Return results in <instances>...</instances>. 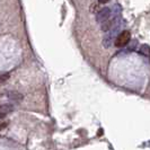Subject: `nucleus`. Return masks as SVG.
Here are the masks:
<instances>
[{"label":"nucleus","instance_id":"f257e3e1","mask_svg":"<svg viewBox=\"0 0 150 150\" xmlns=\"http://www.w3.org/2000/svg\"><path fill=\"white\" fill-rule=\"evenodd\" d=\"M131 39V33L129 31H123L122 33L116 37L115 40V46L116 48H123L125 46Z\"/></svg>","mask_w":150,"mask_h":150},{"label":"nucleus","instance_id":"f03ea898","mask_svg":"<svg viewBox=\"0 0 150 150\" xmlns=\"http://www.w3.org/2000/svg\"><path fill=\"white\" fill-rule=\"evenodd\" d=\"M14 105H12V104H1L0 105V116L5 117L7 114L14 112Z\"/></svg>","mask_w":150,"mask_h":150},{"label":"nucleus","instance_id":"7ed1b4c3","mask_svg":"<svg viewBox=\"0 0 150 150\" xmlns=\"http://www.w3.org/2000/svg\"><path fill=\"white\" fill-rule=\"evenodd\" d=\"M7 97H8V99L9 100H12V102H17V103H19V102H22L23 100V95L20 94V93H18V92H8L7 93Z\"/></svg>","mask_w":150,"mask_h":150},{"label":"nucleus","instance_id":"20e7f679","mask_svg":"<svg viewBox=\"0 0 150 150\" xmlns=\"http://www.w3.org/2000/svg\"><path fill=\"white\" fill-rule=\"evenodd\" d=\"M8 78H9V75H8V73H5V75L0 76V82H5Z\"/></svg>","mask_w":150,"mask_h":150},{"label":"nucleus","instance_id":"39448f33","mask_svg":"<svg viewBox=\"0 0 150 150\" xmlns=\"http://www.w3.org/2000/svg\"><path fill=\"white\" fill-rule=\"evenodd\" d=\"M141 52H145V55H148L149 54V48L147 45H143L141 49Z\"/></svg>","mask_w":150,"mask_h":150},{"label":"nucleus","instance_id":"423d86ee","mask_svg":"<svg viewBox=\"0 0 150 150\" xmlns=\"http://www.w3.org/2000/svg\"><path fill=\"white\" fill-rule=\"evenodd\" d=\"M7 125H8V123L7 122H2V121H0V130L6 129V128H7Z\"/></svg>","mask_w":150,"mask_h":150},{"label":"nucleus","instance_id":"0eeeda50","mask_svg":"<svg viewBox=\"0 0 150 150\" xmlns=\"http://www.w3.org/2000/svg\"><path fill=\"white\" fill-rule=\"evenodd\" d=\"M109 0H99V2L100 3H106V2H109Z\"/></svg>","mask_w":150,"mask_h":150}]
</instances>
